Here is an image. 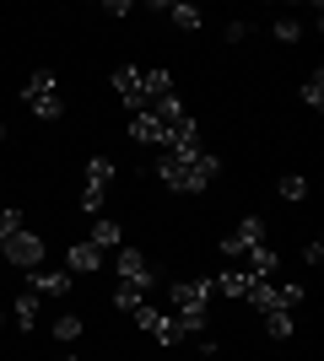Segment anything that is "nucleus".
I'll list each match as a JSON object with an SVG mask.
<instances>
[{"label":"nucleus","instance_id":"25","mask_svg":"<svg viewBox=\"0 0 324 361\" xmlns=\"http://www.w3.org/2000/svg\"><path fill=\"white\" fill-rule=\"evenodd\" d=\"M11 232H22V211H16V205H6V211H0V243L11 238Z\"/></svg>","mask_w":324,"mask_h":361},{"label":"nucleus","instance_id":"29","mask_svg":"<svg viewBox=\"0 0 324 361\" xmlns=\"http://www.w3.org/2000/svg\"><path fill=\"white\" fill-rule=\"evenodd\" d=\"M65 361H81V356H65Z\"/></svg>","mask_w":324,"mask_h":361},{"label":"nucleus","instance_id":"12","mask_svg":"<svg viewBox=\"0 0 324 361\" xmlns=\"http://www.w3.org/2000/svg\"><path fill=\"white\" fill-rule=\"evenodd\" d=\"M248 286H254V275H248V270H222V275H211V291H222V297H248Z\"/></svg>","mask_w":324,"mask_h":361},{"label":"nucleus","instance_id":"27","mask_svg":"<svg viewBox=\"0 0 324 361\" xmlns=\"http://www.w3.org/2000/svg\"><path fill=\"white\" fill-rule=\"evenodd\" d=\"M248 38V22H227V44H244Z\"/></svg>","mask_w":324,"mask_h":361},{"label":"nucleus","instance_id":"2","mask_svg":"<svg viewBox=\"0 0 324 361\" xmlns=\"http://www.w3.org/2000/svg\"><path fill=\"white\" fill-rule=\"evenodd\" d=\"M303 297H308V286H297V281H287V286H276V281H254L244 302H248V307H260V313H276V307L292 313Z\"/></svg>","mask_w":324,"mask_h":361},{"label":"nucleus","instance_id":"20","mask_svg":"<svg viewBox=\"0 0 324 361\" xmlns=\"http://www.w3.org/2000/svg\"><path fill=\"white\" fill-rule=\"evenodd\" d=\"M265 318V329H270V340H287V334H292V313H287V307H276V313H260Z\"/></svg>","mask_w":324,"mask_h":361},{"label":"nucleus","instance_id":"16","mask_svg":"<svg viewBox=\"0 0 324 361\" xmlns=\"http://www.w3.org/2000/svg\"><path fill=\"white\" fill-rule=\"evenodd\" d=\"M11 324L16 329H32V324H38V291H22V297L11 302Z\"/></svg>","mask_w":324,"mask_h":361},{"label":"nucleus","instance_id":"10","mask_svg":"<svg viewBox=\"0 0 324 361\" xmlns=\"http://www.w3.org/2000/svg\"><path fill=\"white\" fill-rule=\"evenodd\" d=\"M130 140H140V146H168V124L152 119V114L140 108V114H130Z\"/></svg>","mask_w":324,"mask_h":361},{"label":"nucleus","instance_id":"13","mask_svg":"<svg viewBox=\"0 0 324 361\" xmlns=\"http://www.w3.org/2000/svg\"><path fill=\"white\" fill-rule=\"evenodd\" d=\"M248 275H254V281H270V275H276L281 270V259H276V248H265V243H260V248H248Z\"/></svg>","mask_w":324,"mask_h":361},{"label":"nucleus","instance_id":"22","mask_svg":"<svg viewBox=\"0 0 324 361\" xmlns=\"http://www.w3.org/2000/svg\"><path fill=\"white\" fill-rule=\"evenodd\" d=\"M54 340H65V345L81 340V313H60V318H54Z\"/></svg>","mask_w":324,"mask_h":361},{"label":"nucleus","instance_id":"8","mask_svg":"<svg viewBox=\"0 0 324 361\" xmlns=\"http://www.w3.org/2000/svg\"><path fill=\"white\" fill-rule=\"evenodd\" d=\"M114 92H119V103L130 108V114H140V108H146V92H140V65H119V71H114Z\"/></svg>","mask_w":324,"mask_h":361},{"label":"nucleus","instance_id":"4","mask_svg":"<svg viewBox=\"0 0 324 361\" xmlns=\"http://www.w3.org/2000/svg\"><path fill=\"white\" fill-rule=\"evenodd\" d=\"M211 281H200V275H195V281H173V307H179V313H189V318H211Z\"/></svg>","mask_w":324,"mask_h":361},{"label":"nucleus","instance_id":"28","mask_svg":"<svg viewBox=\"0 0 324 361\" xmlns=\"http://www.w3.org/2000/svg\"><path fill=\"white\" fill-rule=\"evenodd\" d=\"M0 140H6V124H0Z\"/></svg>","mask_w":324,"mask_h":361},{"label":"nucleus","instance_id":"7","mask_svg":"<svg viewBox=\"0 0 324 361\" xmlns=\"http://www.w3.org/2000/svg\"><path fill=\"white\" fill-rule=\"evenodd\" d=\"M114 270H119V281H130V286H152L157 281L152 264L140 259V248H114Z\"/></svg>","mask_w":324,"mask_h":361},{"label":"nucleus","instance_id":"24","mask_svg":"<svg viewBox=\"0 0 324 361\" xmlns=\"http://www.w3.org/2000/svg\"><path fill=\"white\" fill-rule=\"evenodd\" d=\"M276 38H281V44H297V38H303V22H297V16H281V22H276Z\"/></svg>","mask_w":324,"mask_h":361},{"label":"nucleus","instance_id":"5","mask_svg":"<svg viewBox=\"0 0 324 361\" xmlns=\"http://www.w3.org/2000/svg\"><path fill=\"white\" fill-rule=\"evenodd\" d=\"M0 259H11L16 270H38V264H44V238L22 226V232H11V238H6V254H0Z\"/></svg>","mask_w":324,"mask_h":361},{"label":"nucleus","instance_id":"26","mask_svg":"<svg viewBox=\"0 0 324 361\" xmlns=\"http://www.w3.org/2000/svg\"><path fill=\"white\" fill-rule=\"evenodd\" d=\"M303 264H308V270H313V264H324V243H308V248H303Z\"/></svg>","mask_w":324,"mask_h":361},{"label":"nucleus","instance_id":"3","mask_svg":"<svg viewBox=\"0 0 324 361\" xmlns=\"http://www.w3.org/2000/svg\"><path fill=\"white\" fill-rule=\"evenodd\" d=\"M22 103H28L38 119H60V92H54V71H49V65H38V71L28 75V87H22Z\"/></svg>","mask_w":324,"mask_h":361},{"label":"nucleus","instance_id":"17","mask_svg":"<svg viewBox=\"0 0 324 361\" xmlns=\"http://www.w3.org/2000/svg\"><path fill=\"white\" fill-rule=\"evenodd\" d=\"M157 11L168 16L173 27H184V32H195V27L205 22V16H200V6H157Z\"/></svg>","mask_w":324,"mask_h":361},{"label":"nucleus","instance_id":"9","mask_svg":"<svg viewBox=\"0 0 324 361\" xmlns=\"http://www.w3.org/2000/svg\"><path fill=\"white\" fill-rule=\"evenodd\" d=\"M140 92H146V108L162 103V97H173V71H162V65H140Z\"/></svg>","mask_w":324,"mask_h":361},{"label":"nucleus","instance_id":"11","mask_svg":"<svg viewBox=\"0 0 324 361\" xmlns=\"http://www.w3.org/2000/svg\"><path fill=\"white\" fill-rule=\"evenodd\" d=\"M28 275H32L28 291H38V297H65V291H71V275H60V270H44V264H38V270H28Z\"/></svg>","mask_w":324,"mask_h":361},{"label":"nucleus","instance_id":"18","mask_svg":"<svg viewBox=\"0 0 324 361\" xmlns=\"http://www.w3.org/2000/svg\"><path fill=\"white\" fill-rule=\"evenodd\" d=\"M87 243H97L103 254H108V248H119V221H108V216H97V226H92V238H87Z\"/></svg>","mask_w":324,"mask_h":361},{"label":"nucleus","instance_id":"23","mask_svg":"<svg viewBox=\"0 0 324 361\" xmlns=\"http://www.w3.org/2000/svg\"><path fill=\"white\" fill-rule=\"evenodd\" d=\"M303 103H308L313 114H319V108H324V71H313L308 81H303Z\"/></svg>","mask_w":324,"mask_h":361},{"label":"nucleus","instance_id":"15","mask_svg":"<svg viewBox=\"0 0 324 361\" xmlns=\"http://www.w3.org/2000/svg\"><path fill=\"white\" fill-rule=\"evenodd\" d=\"M108 183H114V162H108V157H92V162H87V195H108Z\"/></svg>","mask_w":324,"mask_h":361},{"label":"nucleus","instance_id":"14","mask_svg":"<svg viewBox=\"0 0 324 361\" xmlns=\"http://www.w3.org/2000/svg\"><path fill=\"white\" fill-rule=\"evenodd\" d=\"M71 270H76V275L103 270V248H97V243H76V248H71Z\"/></svg>","mask_w":324,"mask_h":361},{"label":"nucleus","instance_id":"30","mask_svg":"<svg viewBox=\"0 0 324 361\" xmlns=\"http://www.w3.org/2000/svg\"><path fill=\"white\" fill-rule=\"evenodd\" d=\"M0 254H6V243H0Z\"/></svg>","mask_w":324,"mask_h":361},{"label":"nucleus","instance_id":"19","mask_svg":"<svg viewBox=\"0 0 324 361\" xmlns=\"http://www.w3.org/2000/svg\"><path fill=\"white\" fill-rule=\"evenodd\" d=\"M140 302H146V286H130V281H119V291H114V307H119V313H136Z\"/></svg>","mask_w":324,"mask_h":361},{"label":"nucleus","instance_id":"6","mask_svg":"<svg viewBox=\"0 0 324 361\" xmlns=\"http://www.w3.org/2000/svg\"><path fill=\"white\" fill-rule=\"evenodd\" d=\"M260 243H265V221H260V216H244V221L222 238V254H227V259H244L248 248H260Z\"/></svg>","mask_w":324,"mask_h":361},{"label":"nucleus","instance_id":"1","mask_svg":"<svg viewBox=\"0 0 324 361\" xmlns=\"http://www.w3.org/2000/svg\"><path fill=\"white\" fill-rule=\"evenodd\" d=\"M222 173V162H216L211 151H162L157 157V178L168 183V189H179V195H200V189H211V178Z\"/></svg>","mask_w":324,"mask_h":361},{"label":"nucleus","instance_id":"21","mask_svg":"<svg viewBox=\"0 0 324 361\" xmlns=\"http://www.w3.org/2000/svg\"><path fill=\"white\" fill-rule=\"evenodd\" d=\"M276 189H281V200H292V205H297V200H308V178H303V173H287Z\"/></svg>","mask_w":324,"mask_h":361}]
</instances>
